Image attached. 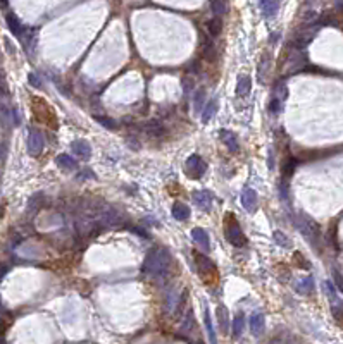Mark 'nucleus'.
<instances>
[{
	"label": "nucleus",
	"mask_w": 343,
	"mask_h": 344,
	"mask_svg": "<svg viewBox=\"0 0 343 344\" xmlns=\"http://www.w3.org/2000/svg\"><path fill=\"white\" fill-rule=\"evenodd\" d=\"M171 268V255L166 248H156L148 253L143 263V272L154 279H164Z\"/></svg>",
	"instance_id": "nucleus-1"
},
{
	"label": "nucleus",
	"mask_w": 343,
	"mask_h": 344,
	"mask_svg": "<svg viewBox=\"0 0 343 344\" xmlns=\"http://www.w3.org/2000/svg\"><path fill=\"white\" fill-rule=\"evenodd\" d=\"M295 227L302 233V236L307 239L312 248L321 251V233H319V227L311 219H307V217L304 215L297 217V219H295Z\"/></svg>",
	"instance_id": "nucleus-2"
},
{
	"label": "nucleus",
	"mask_w": 343,
	"mask_h": 344,
	"mask_svg": "<svg viewBox=\"0 0 343 344\" xmlns=\"http://www.w3.org/2000/svg\"><path fill=\"white\" fill-rule=\"evenodd\" d=\"M319 28H321V26L314 25V22H312V25H305L304 28H298V30L293 33V36H291L290 47L304 50L305 47H307L314 40V36L319 33Z\"/></svg>",
	"instance_id": "nucleus-3"
},
{
	"label": "nucleus",
	"mask_w": 343,
	"mask_h": 344,
	"mask_svg": "<svg viewBox=\"0 0 343 344\" xmlns=\"http://www.w3.org/2000/svg\"><path fill=\"white\" fill-rule=\"evenodd\" d=\"M226 236H228V241L237 248H243L247 244L245 234H243L242 227H240V224L237 222V217L233 214L226 215Z\"/></svg>",
	"instance_id": "nucleus-4"
},
{
	"label": "nucleus",
	"mask_w": 343,
	"mask_h": 344,
	"mask_svg": "<svg viewBox=\"0 0 343 344\" xmlns=\"http://www.w3.org/2000/svg\"><path fill=\"white\" fill-rule=\"evenodd\" d=\"M205 169H207V164L202 160L200 155H191V157L186 158V164H185V171L190 177L194 179H200L204 176Z\"/></svg>",
	"instance_id": "nucleus-5"
},
{
	"label": "nucleus",
	"mask_w": 343,
	"mask_h": 344,
	"mask_svg": "<svg viewBox=\"0 0 343 344\" xmlns=\"http://www.w3.org/2000/svg\"><path fill=\"white\" fill-rule=\"evenodd\" d=\"M195 262H197V268H199L200 276L204 277H216L218 276V268H216V263L210 260V258H207L205 255H195Z\"/></svg>",
	"instance_id": "nucleus-6"
},
{
	"label": "nucleus",
	"mask_w": 343,
	"mask_h": 344,
	"mask_svg": "<svg viewBox=\"0 0 343 344\" xmlns=\"http://www.w3.org/2000/svg\"><path fill=\"white\" fill-rule=\"evenodd\" d=\"M28 150L31 152V155H38L41 150H44V136L38 131L31 129L30 136H28Z\"/></svg>",
	"instance_id": "nucleus-7"
},
{
	"label": "nucleus",
	"mask_w": 343,
	"mask_h": 344,
	"mask_svg": "<svg viewBox=\"0 0 343 344\" xmlns=\"http://www.w3.org/2000/svg\"><path fill=\"white\" fill-rule=\"evenodd\" d=\"M191 238H194V241L199 244L204 251H209L210 249V239H209V234L205 229H202V227L191 229Z\"/></svg>",
	"instance_id": "nucleus-8"
},
{
	"label": "nucleus",
	"mask_w": 343,
	"mask_h": 344,
	"mask_svg": "<svg viewBox=\"0 0 343 344\" xmlns=\"http://www.w3.org/2000/svg\"><path fill=\"white\" fill-rule=\"evenodd\" d=\"M242 205H243V209L248 210V212H255V209H257V193L253 190H250V188L243 190Z\"/></svg>",
	"instance_id": "nucleus-9"
},
{
	"label": "nucleus",
	"mask_w": 343,
	"mask_h": 344,
	"mask_svg": "<svg viewBox=\"0 0 343 344\" xmlns=\"http://www.w3.org/2000/svg\"><path fill=\"white\" fill-rule=\"evenodd\" d=\"M6 21H7V26H9V30H11V33L14 36H21L25 35L26 33V30H25V26L21 25V21L17 19V16L16 14H12V12H9L7 16H6Z\"/></svg>",
	"instance_id": "nucleus-10"
},
{
	"label": "nucleus",
	"mask_w": 343,
	"mask_h": 344,
	"mask_svg": "<svg viewBox=\"0 0 343 344\" xmlns=\"http://www.w3.org/2000/svg\"><path fill=\"white\" fill-rule=\"evenodd\" d=\"M71 148H73V153H76L78 157H81L83 160H88L92 157V147L88 145V141L84 140H76L71 145Z\"/></svg>",
	"instance_id": "nucleus-11"
},
{
	"label": "nucleus",
	"mask_w": 343,
	"mask_h": 344,
	"mask_svg": "<svg viewBox=\"0 0 343 344\" xmlns=\"http://www.w3.org/2000/svg\"><path fill=\"white\" fill-rule=\"evenodd\" d=\"M221 141L226 145V148L229 150V152H238V150H240L237 134L231 133V131H226V129L221 131Z\"/></svg>",
	"instance_id": "nucleus-12"
},
{
	"label": "nucleus",
	"mask_w": 343,
	"mask_h": 344,
	"mask_svg": "<svg viewBox=\"0 0 343 344\" xmlns=\"http://www.w3.org/2000/svg\"><path fill=\"white\" fill-rule=\"evenodd\" d=\"M218 322H219L221 332L229 334V313H228V308L224 305L218 306Z\"/></svg>",
	"instance_id": "nucleus-13"
},
{
	"label": "nucleus",
	"mask_w": 343,
	"mask_h": 344,
	"mask_svg": "<svg viewBox=\"0 0 343 344\" xmlns=\"http://www.w3.org/2000/svg\"><path fill=\"white\" fill-rule=\"evenodd\" d=\"M194 201L200 209L209 210L210 205H212V196H210L209 191H195L194 193Z\"/></svg>",
	"instance_id": "nucleus-14"
},
{
	"label": "nucleus",
	"mask_w": 343,
	"mask_h": 344,
	"mask_svg": "<svg viewBox=\"0 0 343 344\" xmlns=\"http://www.w3.org/2000/svg\"><path fill=\"white\" fill-rule=\"evenodd\" d=\"M216 112H218V98H210V100L205 103L204 110H202V122H209L214 117Z\"/></svg>",
	"instance_id": "nucleus-15"
},
{
	"label": "nucleus",
	"mask_w": 343,
	"mask_h": 344,
	"mask_svg": "<svg viewBox=\"0 0 343 344\" xmlns=\"http://www.w3.org/2000/svg\"><path fill=\"white\" fill-rule=\"evenodd\" d=\"M178 303H180V296H178V291L175 289V287H171V289L167 291V294H166V312L173 313V312H175V308H178Z\"/></svg>",
	"instance_id": "nucleus-16"
},
{
	"label": "nucleus",
	"mask_w": 343,
	"mask_h": 344,
	"mask_svg": "<svg viewBox=\"0 0 343 344\" xmlns=\"http://www.w3.org/2000/svg\"><path fill=\"white\" fill-rule=\"evenodd\" d=\"M261 9L266 14V17L276 16L280 9V0H261Z\"/></svg>",
	"instance_id": "nucleus-17"
},
{
	"label": "nucleus",
	"mask_w": 343,
	"mask_h": 344,
	"mask_svg": "<svg viewBox=\"0 0 343 344\" xmlns=\"http://www.w3.org/2000/svg\"><path fill=\"white\" fill-rule=\"evenodd\" d=\"M250 331L259 336L264 331V315L262 313H253L250 317Z\"/></svg>",
	"instance_id": "nucleus-18"
},
{
	"label": "nucleus",
	"mask_w": 343,
	"mask_h": 344,
	"mask_svg": "<svg viewBox=\"0 0 343 344\" xmlns=\"http://www.w3.org/2000/svg\"><path fill=\"white\" fill-rule=\"evenodd\" d=\"M252 88V79L248 76H240L237 83V93L240 97H247Z\"/></svg>",
	"instance_id": "nucleus-19"
},
{
	"label": "nucleus",
	"mask_w": 343,
	"mask_h": 344,
	"mask_svg": "<svg viewBox=\"0 0 343 344\" xmlns=\"http://www.w3.org/2000/svg\"><path fill=\"white\" fill-rule=\"evenodd\" d=\"M210 7H212V12L216 16H226L229 11L228 0H210Z\"/></svg>",
	"instance_id": "nucleus-20"
},
{
	"label": "nucleus",
	"mask_w": 343,
	"mask_h": 344,
	"mask_svg": "<svg viewBox=\"0 0 343 344\" xmlns=\"http://www.w3.org/2000/svg\"><path fill=\"white\" fill-rule=\"evenodd\" d=\"M55 162H57V166L60 169H68V171H74V169L78 167L76 160H74L73 157H69V155H59L57 158H55Z\"/></svg>",
	"instance_id": "nucleus-21"
},
{
	"label": "nucleus",
	"mask_w": 343,
	"mask_h": 344,
	"mask_svg": "<svg viewBox=\"0 0 343 344\" xmlns=\"http://www.w3.org/2000/svg\"><path fill=\"white\" fill-rule=\"evenodd\" d=\"M204 107H205V89L200 88V89H197V93L194 95V110H195V114H202Z\"/></svg>",
	"instance_id": "nucleus-22"
},
{
	"label": "nucleus",
	"mask_w": 343,
	"mask_h": 344,
	"mask_svg": "<svg viewBox=\"0 0 343 344\" xmlns=\"http://www.w3.org/2000/svg\"><path fill=\"white\" fill-rule=\"evenodd\" d=\"M173 217L176 220H186L190 217V209L185 203H175L173 205Z\"/></svg>",
	"instance_id": "nucleus-23"
},
{
	"label": "nucleus",
	"mask_w": 343,
	"mask_h": 344,
	"mask_svg": "<svg viewBox=\"0 0 343 344\" xmlns=\"http://www.w3.org/2000/svg\"><path fill=\"white\" fill-rule=\"evenodd\" d=\"M297 291L300 294H311L314 291V279L312 277H304L302 281H298Z\"/></svg>",
	"instance_id": "nucleus-24"
},
{
	"label": "nucleus",
	"mask_w": 343,
	"mask_h": 344,
	"mask_svg": "<svg viewBox=\"0 0 343 344\" xmlns=\"http://www.w3.org/2000/svg\"><path fill=\"white\" fill-rule=\"evenodd\" d=\"M204 322H205V327H207L209 341L216 342L218 339H216V332H214V327H212V320H210V312H209V306L207 305L204 306Z\"/></svg>",
	"instance_id": "nucleus-25"
},
{
	"label": "nucleus",
	"mask_w": 343,
	"mask_h": 344,
	"mask_svg": "<svg viewBox=\"0 0 343 344\" xmlns=\"http://www.w3.org/2000/svg\"><path fill=\"white\" fill-rule=\"evenodd\" d=\"M202 54H204V59L207 60V62H214L216 57H218V50H216V45L210 40H207V41H205V45H204Z\"/></svg>",
	"instance_id": "nucleus-26"
},
{
	"label": "nucleus",
	"mask_w": 343,
	"mask_h": 344,
	"mask_svg": "<svg viewBox=\"0 0 343 344\" xmlns=\"http://www.w3.org/2000/svg\"><path fill=\"white\" fill-rule=\"evenodd\" d=\"M221 30H223V21H221V16H216L212 19H209L207 22V31L210 36H219Z\"/></svg>",
	"instance_id": "nucleus-27"
},
{
	"label": "nucleus",
	"mask_w": 343,
	"mask_h": 344,
	"mask_svg": "<svg viewBox=\"0 0 343 344\" xmlns=\"http://www.w3.org/2000/svg\"><path fill=\"white\" fill-rule=\"evenodd\" d=\"M143 129L147 131L150 136H161L162 131H164V128L161 126V122H159V121H150V122H147V124L143 126Z\"/></svg>",
	"instance_id": "nucleus-28"
},
{
	"label": "nucleus",
	"mask_w": 343,
	"mask_h": 344,
	"mask_svg": "<svg viewBox=\"0 0 343 344\" xmlns=\"http://www.w3.org/2000/svg\"><path fill=\"white\" fill-rule=\"evenodd\" d=\"M272 97L274 98H278L280 102H283L285 103V100L288 98V88H286V84H285V81H280L278 84L274 86V93H272Z\"/></svg>",
	"instance_id": "nucleus-29"
},
{
	"label": "nucleus",
	"mask_w": 343,
	"mask_h": 344,
	"mask_svg": "<svg viewBox=\"0 0 343 344\" xmlns=\"http://www.w3.org/2000/svg\"><path fill=\"white\" fill-rule=\"evenodd\" d=\"M243 327H245V318H243V315H237V317L233 318V336L234 337L242 336Z\"/></svg>",
	"instance_id": "nucleus-30"
},
{
	"label": "nucleus",
	"mask_w": 343,
	"mask_h": 344,
	"mask_svg": "<svg viewBox=\"0 0 343 344\" xmlns=\"http://www.w3.org/2000/svg\"><path fill=\"white\" fill-rule=\"evenodd\" d=\"M333 301V305H331V313H333V317H335L338 322H341L343 320V303L338 298H335V300H331Z\"/></svg>",
	"instance_id": "nucleus-31"
},
{
	"label": "nucleus",
	"mask_w": 343,
	"mask_h": 344,
	"mask_svg": "<svg viewBox=\"0 0 343 344\" xmlns=\"http://www.w3.org/2000/svg\"><path fill=\"white\" fill-rule=\"evenodd\" d=\"M274 241L278 244H281V246H285V248H291V241L285 236L283 233H281V231H276L274 233Z\"/></svg>",
	"instance_id": "nucleus-32"
},
{
	"label": "nucleus",
	"mask_w": 343,
	"mask_h": 344,
	"mask_svg": "<svg viewBox=\"0 0 343 344\" xmlns=\"http://www.w3.org/2000/svg\"><path fill=\"white\" fill-rule=\"evenodd\" d=\"M95 121L97 122H100L104 128H109V129H114L116 128V122L112 121V119H109V117H102V116H95Z\"/></svg>",
	"instance_id": "nucleus-33"
},
{
	"label": "nucleus",
	"mask_w": 343,
	"mask_h": 344,
	"mask_svg": "<svg viewBox=\"0 0 343 344\" xmlns=\"http://www.w3.org/2000/svg\"><path fill=\"white\" fill-rule=\"evenodd\" d=\"M191 325H194V312H191V310H188L186 317H185V320H183L181 329H183V331H190Z\"/></svg>",
	"instance_id": "nucleus-34"
},
{
	"label": "nucleus",
	"mask_w": 343,
	"mask_h": 344,
	"mask_svg": "<svg viewBox=\"0 0 343 344\" xmlns=\"http://www.w3.org/2000/svg\"><path fill=\"white\" fill-rule=\"evenodd\" d=\"M295 166H297V162H295L293 158L286 160V162H285V176H286V174H288V176H291V174H293V171H295Z\"/></svg>",
	"instance_id": "nucleus-35"
},
{
	"label": "nucleus",
	"mask_w": 343,
	"mask_h": 344,
	"mask_svg": "<svg viewBox=\"0 0 343 344\" xmlns=\"http://www.w3.org/2000/svg\"><path fill=\"white\" fill-rule=\"evenodd\" d=\"M267 64H269V59H267V55H264V57H262V64L259 65V78H262L264 79L266 78V73H267Z\"/></svg>",
	"instance_id": "nucleus-36"
},
{
	"label": "nucleus",
	"mask_w": 343,
	"mask_h": 344,
	"mask_svg": "<svg viewBox=\"0 0 343 344\" xmlns=\"http://www.w3.org/2000/svg\"><path fill=\"white\" fill-rule=\"evenodd\" d=\"M333 279H335L338 289L343 291V276L340 274V272L336 270V268H333Z\"/></svg>",
	"instance_id": "nucleus-37"
},
{
	"label": "nucleus",
	"mask_w": 343,
	"mask_h": 344,
	"mask_svg": "<svg viewBox=\"0 0 343 344\" xmlns=\"http://www.w3.org/2000/svg\"><path fill=\"white\" fill-rule=\"evenodd\" d=\"M324 287H326V293H328V296H330V300L338 298V296H336V291H335V286H333L331 282H324Z\"/></svg>",
	"instance_id": "nucleus-38"
},
{
	"label": "nucleus",
	"mask_w": 343,
	"mask_h": 344,
	"mask_svg": "<svg viewBox=\"0 0 343 344\" xmlns=\"http://www.w3.org/2000/svg\"><path fill=\"white\" fill-rule=\"evenodd\" d=\"M28 79H30V84L31 86H35V88H40L41 86V79L36 76L35 73H31L30 76H28Z\"/></svg>",
	"instance_id": "nucleus-39"
},
{
	"label": "nucleus",
	"mask_w": 343,
	"mask_h": 344,
	"mask_svg": "<svg viewBox=\"0 0 343 344\" xmlns=\"http://www.w3.org/2000/svg\"><path fill=\"white\" fill-rule=\"evenodd\" d=\"M295 260H298L300 263H298V267H304V268H309L311 265H309V262L305 260V258L300 255V253H295Z\"/></svg>",
	"instance_id": "nucleus-40"
},
{
	"label": "nucleus",
	"mask_w": 343,
	"mask_h": 344,
	"mask_svg": "<svg viewBox=\"0 0 343 344\" xmlns=\"http://www.w3.org/2000/svg\"><path fill=\"white\" fill-rule=\"evenodd\" d=\"M2 6H4V7H7V0H2Z\"/></svg>",
	"instance_id": "nucleus-41"
}]
</instances>
